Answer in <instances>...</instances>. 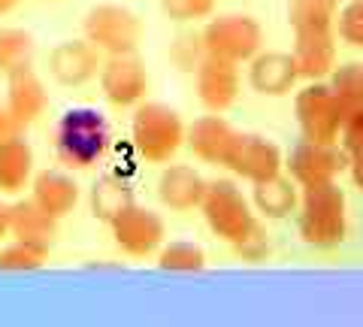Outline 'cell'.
I'll list each match as a JSON object with an SVG mask.
<instances>
[{
	"mask_svg": "<svg viewBox=\"0 0 363 327\" xmlns=\"http://www.w3.org/2000/svg\"><path fill=\"white\" fill-rule=\"evenodd\" d=\"M194 88H197L200 106L206 112H227L240 100V92H242L240 64L206 55L194 70Z\"/></svg>",
	"mask_w": 363,
	"mask_h": 327,
	"instance_id": "cell-12",
	"label": "cell"
},
{
	"mask_svg": "<svg viewBox=\"0 0 363 327\" xmlns=\"http://www.w3.org/2000/svg\"><path fill=\"white\" fill-rule=\"evenodd\" d=\"M206 179L197 167L191 164H164L161 176H157V200H161V206L169 209V212H179V216H185V212H194L200 209L203 197H206Z\"/></svg>",
	"mask_w": 363,
	"mask_h": 327,
	"instance_id": "cell-16",
	"label": "cell"
},
{
	"mask_svg": "<svg viewBox=\"0 0 363 327\" xmlns=\"http://www.w3.org/2000/svg\"><path fill=\"white\" fill-rule=\"evenodd\" d=\"M18 4H21V0H0V18L9 16V13H16Z\"/></svg>",
	"mask_w": 363,
	"mask_h": 327,
	"instance_id": "cell-37",
	"label": "cell"
},
{
	"mask_svg": "<svg viewBox=\"0 0 363 327\" xmlns=\"http://www.w3.org/2000/svg\"><path fill=\"white\" fill-rule=\"evenodd\" d=\"M339 145H342L345 152H354V149L363 145V106L345 112L342 133H339Z\"/></svg>",
	"mask_w": 363,
	"mask_h": 327,
	"instance_id": "cell-32",
	"label": "cell"
},
{
	"mask_svg": "<svg viewBox=\"0 0 363 327\" xmlns=\"http://www.w3.org/2000/svg\"><path fill=\"white\" fill-rule=\"evenodd\" d=\"M297 231L300 240L312 249H336L348 233V206L342 188L336 182L300 188Z\"/></svg>",
	"mask_w": 363,
	"mask_h": 327,
	"instance_id": "cell-2",
	"label": "cell"
},
{
	"mask_svg": "<svg viewBox=\"0 0 363 327\" xmlns=\"http://www.w3.org/2000/svg\"><path fill=\"white\" fill-rule=\"evenodd\" d=\"M200 216L212 236H218L230 249L242 245L260 228L252 200L242 194V188L233 179H212L206 185V197L200 203Z\"/></svg>",
	"mask_w": 363,
	"mask_h": 327,
	"instance_id": "cell-4",
	"label": "cell"
},
{
	"mask_svg": "<svg viewBox=\"0 0 363 327\" xmlns=\"http://www.w3.org/2000/svg\"><path fill=\"white\" fill-rule=\"evenodd\" d=\"M336 40L363 49V0H345L342 9H336Z\"/></svg>",
	"mask_w": 363,
	"mask_h": 327,
	"instance_id": "cell-30",
	"label": "cell"
},
{
	"mask_svg": "<svg viewBox=\"0 0 363 327\" xmlns=\"http://www.w3.org/2000/svg\"><path fill=\"white\" fill-rule=\"evenodd\" d=\"M233 252L240 255V257H245V261H252V264L264 261V257L269 255V236H267V231H264V228H257L242 245H236Z\"/></svg>",
	"mask_w": 363,
	"mask_h": 327,
	"instance_id": "cell-33",
	"label": "cell"
},
{
	"mask_svg": "<svg viewBox=\"0 0 363 327\" xmlns=\"http://www.w3.org/2000/svg\"><path fill=\"white\" fill-rule=\"evenodd\" d=\"M9 206H13V203L0 200V245L9 240Z\"/></svg>",
	"mask_w": 363,
	"mask_h": 327,
	"instance_id": "cell-36",
	"label": "cell"
},
{
	"mask_svg": "<svg viewBox=\"0 0 363 327\" xmlns=\"http://www.w3.org/2000/svg\"><path fill=\"white\" fill-rule=\"evenodd\" d=\"M161 13L176 21V25H194V21H206L215 16L218 0H157Z\"/></svg>",
	"mask_w": 363,
	"mask_h": 327,
	"instance_id": "cell-29",
	"label": "cell"
},
{
	"mask_svg": "<svg viewBox=\"0 0 363 327\" xmlns=\"http://www.w3.org/2000/svg\"><path fill=\"white\" fill-rule=\"evenodd\" d=\"M43 4H61V0H43Z\"/></svg>",
	"mask_w": 363,
	"mask_h": 327,
	"instance_id": "cell-40",
	"label": "cell"
},
{
	"mask_svg": "<svg viewBox=\"0 0 363 327\" xmlns=\"http://www.w3.org/2000/svg\"><path fill=\"white\" fill-rule=\"evenodd\" d=\"M224 170H230L233 176H240L255 185V182H264V179H272L285 170V157H281V149L272 140L260 137V133L240 131Z\"/></svg>",
	"mask_w": 363,
	"mask_h": 327,
	"instance_id": "cell-11",
	"label": "cell"
},
{
	"mask_svg": "<svg viewBox=\"0 0 363 327\" xmlns=\"http://www.w3.org/2000/svg\"><path fill=\"white\" fill-rule=\"evenodd\" d=\"M97 82L104 100L116 109L140 106L149 94V70L140 61V55H106Z\"/></svg>",
	"mask_w": 363,
	"mask_h": 327,
	"instance_id": "cell-8",
	"label": "cell"
},
{
	"mask_svg": "<svg viewBox=\"0 0 363 327\" xmlns=\"http://www.w3.org/2000/svg\"><path fill=\"white\" fill-rule=\"evenodd\" d=\"M6 109L9 116H13L16 128L18 131H28L30 125H37V121L45 116V109H49V88H45L43 76L30 67H18V70L6 73Z\"/></svg>",
	"mask_w": 363,
	"mask_h": 327,
	"instance_id": "cell-13",
	"label": "cell"
},
{
	"mask_svg": "<svg viewBox=\"0 0 363 327\" xmlns=\"http://www.w3.org/2000/svg\"><path fill=\"white\" fill-rule=\"evenodd\" d=\"M30 200L61 221L76 212L82 200V185L76 182L73 170H40L30 182Z\"/></svg>",
	"mask_w": 363,
	"mask_h": 327,
	"instance_id": "cell-17",
	"label": "cell"
},
{
	"mask_svg": "<svg viewBox=\"0 0 363 327\" xmlns=\"http://www.w3.org/2000/svg\"><path fill=\"white\" fill-rule=\"evenodd\" d=\"M236 137H240V131L224 118V112H206V116H200L188 125L185 145L200 164L224 167L227 157H230Z\"/></svg>",
	"mask_w": 363,
	"mask_h": 327,
	"instance_id": "cell-15",
	"label": "cell"
},
{
	"mask_svg": "<svg viewBox=\"0 0 363 327\" xmlns=\"http://www.w3.org/2000/svg\"><path fill=\"white\" fill-rule=\"evenodd\" d=\"M294 64L300 79L321 82L336 67V31H294Z\"/></svg>",
	"mask_w": 363,
	"mask_h": 327,
	"instance_id": "cell-19",
	"label": "cell"
},
{
	"mask_svg": "<svg viewBox=\"0 0 363 327\" xmlns=\"http://www.w3.org/2000/svg\"><path fill=\"white\" fill-rule=\"evenodd\" d=\"M49 261V252L40 245L13 240L0 245V273H37Z\"/></svg>",
	"mask_w": 363,
	"mask_h": 327,
	"instance_id": "cell-27",
	"label": "cell"
},
{
	"mask_svg": "<svg viewBox=\"0 0 363 327\" xmlns=\"http://www.w3.org/2000/svg\"><path fill=\"white\" fill-rule=\"evenodd\" d=\"M157 267L164 273H203L209 264L203 245L191 243V240H173V243H164L157 249Z\"/></svg>",
	"mask_w": 363,
	"mask_h": 327,
	"instance_id": "cell-24",
	"label": "cell"
},
{
	"mask_svg": "<svg viewBox=\"0 0 363 327\" xmlns=\"http://www.w3.org/2000/svg\"><path fill=\"white\" fill-rule=\"evenodd\" d=\"M37 55V40L25 28H0V73H13L18 67H30Z\"/></svg>",
	"mask_w": 363,
	"mask_h": 327,
	"instance_id": "cell-25",
	"label": "cell"
},
{
	"mask_svg": "<svg viewBox=\"0 0 363 327\" xmlns=\"http://www.w3.org/2000/svg\"><path fill=\"white\" fill-rule=\"evenodd\" d=\"M288 25L294 31H336V6L327 0H291Z\"/></svg>",
	"mask_w": 363,
	"mask_h": 327,
	"instance_id": "cell-26",
	"label": "cell"
},
{
	"mask_svg": "<svg viewBox=\"0 0 363 327\" xmlns=\"http://www.w3.org/2000/svg\"><path fill=\"white\" fill-rule=\"evenodd\" d=\"M9 240H21L52 252L55 240H58V218L40 209L30 197H21L9 206Z\"/></svg>",
	"mask_w": 363,
	"mask_h": 327,
	"instance_id": "cell-21",
	"label": "cell"
},
{
	"mask_svg": "<svg viewBox=\"0 0 363 327\" xmlns=\"http://www.w3.org/2000/svg\"><path fill=\"white\" fill-rule=\"evenodd\" d=\"M294 116H297L303 140L339 143L342 121H345V106L339 104V97L333 94L330 85L309 82L306 88H300L297 97H294Z\"/></svg>",
	"mask_w": 363,
	"mask_h": 327,
	"instance_id": "cell-7",
	"label": "cell"
},
{
	"mask_svg": "<svg viewBox=\"0 0 363 327\" xmlns=\"http://www.w3.org/2000/svg\"><path fill=\"white\" fill-rule=\"evenodd\" d=\"M185 131L188 125L182 116L161 104V100H143L140 106H133L130 116V143L140 161L164 167L182 152L185 145Z\"/></svg>",
	"mask_w": 363,
	"mask_h": 327,
	"instance_id": "cell-3",
	"label": "cell"
},
{
	"mask_svg": "<svg viewBox=\"0 0 363 327\" xmlns=\"http://www.w3.org/2000/svg\"><path fill=\"white\" fill-rule=\"evenodd\" d=\"M327 4H333V6L339 9V4H345V0H327Z\"/></svg>",
	"mask_w": 363,
	"mask_h": 327,
	"instance_id": "cell-39",
	"label": "cell"
},
{
	"mask_svg": "<svg viewBox=\"0 0 363 327\" xmlns=\"http://www.w3.org/2000/svg\"><path fill=\"white\" fill-rule=\"evenodd\" d=\"M104 55L97 46H91L85 37L76 40H61L58 46L49 52V76L61 88H82L91 79H97Z\"/></svg>",
	"mask_w": 363,
	"mask_h": 327,
	"instance_id": "cell-14",
	"label": "cell"
},
{
	"mask_svg": "<svg viewBox=\"0 0 363 327\" xmlns=\"http://www.w3.org/2000/svg\"><path fill=\"white\" fill-rule=\"evenodd\" d=\"M300 70L294 64L291 52H264L260 49L252 61H248V85L255 94L264 97H285L291 88L297 85Z\"/></svg>",
	"mask_w": 363,
	"mask_h": 327,
	"instance_id": "cell-18",
	"label": "cell"
},
{
	"mask_svg": "<svg viewBox=\"0 0 363 327\" xmlns=\"http://www.w3.org/2000/svg\"><path fill=\"white\" fill-rule=\"evenodd\" d=\"M33 149L25 140V131H16L0 140V194L18 197L30 191V182L37 176L33 167Z\"/></svg>",
	"mask_w": 363,
	"mask_h": 327,
	"instance_id": "cell-20",
	"label": "cell"
},
{
	"mask_svg": "<svg viewBox=\"0 0 363 327\" xmlns=\"http://www.w3.org/2000/svg\"><path fill=\"white\" fill-rule=\"evenodd\" d=\"M109 145H112L109 121L94 106H70L58 118L52 133L55 161L73 173L97 167L106 157Z\"/></svg>",
	"mask_w": 363,
	"mask_h": 327,
	"instance_id": "cell-1",
	"label": "cell"
},
{
	"mask_svg": "<svg viewBox=\"0 0 363 327\" xmlns=\"http://www.w3.org/2000/svg\"><path fill=\"white\" fill-rule=\"evenodd\" d=\"M18 128H16V121H13V116H9V109H6V100H0V140L4 137H9V133H16Z\"/></svg>",
	"mask_w": 363,
	"mask_h": 327,
	"instance_id": "cell-35",
	"label": "cell"
},
{
	"mask_svg": "<svg viewBox=\"0 0 363 327\" xmlns=\"http://www.w3.org/2000/svg\"><path fill=\"white\" fill-rule=\"evenodd\" d=\"M88 270H124V264H88Z\"/></svg>",
	"mask_w": 363,
	"mask_h": 327,
	"instance_id": "cell-38",
	"label": "cell"
},
{
	"mask_svg": "<svg viewBox=\"0 0 363 327\" xmlns=\"http://www.w3.org/2000/svg\"><path fill=\"white\" fill-rule=\"evenodd\" d=\"M327 85L333 88V94L339 97V104L345 106V112L363 106V64L351 61L342 67H333L330 82Z\"/></svg>",
	"mask_w": 363,
	"mask_h": 327,
	"instance_id": "cell-28",
	"label": "cell"
},
{
	"mask_svg": "<svg viewBox=\"0 0 363 327\" xmlns=\"http://www.w3.org/2000/svg\"><path fill=\"white\" fill-rule=\"evenodd\" d=\"M285 170L300 188L318 182H336L339 173L348 170V152L339 143L300 140L288 155Z\"/></svg>",
	"mask_w": 363,
	"mask_h": 327,
	"instance_id": "cell-10",
	"label": "cell"
},
{
	"mask_svg": "<svg viewBox=\"0 0 363 327\" xmlns=\"http://www.w3.org/2000/svg\"><path fill=\"white\" fill-rule=\"evenodd\" d=\"M133 200V185L130 179H124L118 173H104L94 179V185L88 191V209L94 221H104V224H112L124 209L130 206Z\"/></svg>",
	"mask_w": 363,
	"mask_h": 327,
	"instance_id": "cell-23",
	"label": "cell"
},
{
	"mask_svg": "<svg viewBox=\"0 0 363 327\" xmlns=\"http://www.w3.org/2000/svg\"><path fill=\"white\" fill-rule=\"evenodd\" d=\"M82 37L104 55H136L145 40L143 18L130 6L97 4L82 18Z\"/></svg>",
	"mask_w": 363,
	"mask_h": 327,
	"instance_id": "cell-5",
	"label": "cell"
},
{
	"mask_svg": "<svg viewBox=\"0 0 363 327\" xmlns=\"http://www.w3.org/2000/svg\"><path fill=\"white\" fill-rule=\"evenodd\" d=\"M252 206L260 218L269 221H281L297 212L300 206V185L291 176H272L264 182H255L252 188Z\"/></svg>",
	"mask_w": 363,
	"mask_h": 327,
	"instance_id": "cell-22",
	"label": "cell"
},
{
	"mask_svg": "<svg viewBox=\"0 0 363 327\" xmlns=\"http://www.w3.org/2000/svg\"><path fill=\"white\" fill-rule=\"evenodd\" d=\"M348 173L354 179V185L363 191V145L354 152H348Z\"/></svg>",
	"mask_w": 363,
	"mask_h": 327,
	"instance_id": "cell-34",
	"label": "cell"
},
{
	"mask_svg": "<svg viewBox=\"0 0 363 327\" xmlns=\"http://www.w3.org/2000/svg\"><path fill=\"white\" fill-rule=\"evenodd\" d=\"M203 49L212 58H224L233 64H248L264 49V28L255 16L245 13H224L206 18V28L200 31Z\"/></svg>",
	"mask_w": 363,
	"mask_h": 327,
	"instance_id": "cell-6",
	"label": "cell"
},
{
	"mask_svg": "<svg viewBox=\"0 0 363 327\" xmlns=\"http://www.w3.org/2000/svg\"><path fill=\"white\" fill-rule=\"evenodd\" d=\"M169 58L176 61L179 70L194 73V70H197V64L206 58V49H203L200 33H179L176 43L169 46Z\"/></svg>",
	"mask_w": 363,
	"mask_h": 327,
	"instance_id": "cell-31",
	"label": "cell"
},
{
	"mask_svg": "<svg viewBox=\"0 0 363 327\" xmlns=\"http://www.w3.org/2000/svg\"><path fill=\"white\" fill-rule=\"evenodd\" d=\"M112 243L128 257H152L167 243V224L155 209L130 203L121 216L109 224Z\"/></svg>",
	"mask_w": 363,
	"mask_h": 327,
	"instance_id": "cell-9",
	"label": "cell"
}]
</instances>
